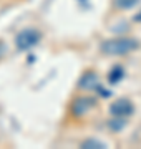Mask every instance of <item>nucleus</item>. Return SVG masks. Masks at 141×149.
<instances>
[{
	"instance_id": "obj_4",
	"label": "nucleus",
	"mask_w": 141,
	"mask_h": 149,
	"mask_svg": "<svg viewBox=\"0 0 141 149\" xmlns=\"http://www.w3.org/2000/svg\"><path fill=\"white\" fill-rule=\"evenodd\" d=\"M110 113L113 116H118V118H123V116H130L133 113V103L126 98H119L116 101L110 106Z\"/></svg>"
},
{
	"instance_id": "obj_6",
	"label": "nucleus",
	"mask_w": 141,
	"mask_h": 149,
	"mask_svg": "<svg viewBox=\"0 0 141 149\" xmlns=\"http://www.w3.org/2000/svg\"><path fill=\"white\" fill-rule=\"evenodd\" d=\"M82 148L83 149H105L106 148V144L105 143H101V141H98V139H95V138H90V139H85L82 143Z\"/></svg>"
},
{
	"instance_id": "obj_5",
	"label": "nucleus",
	"mask_w": 141,
	"mask_h": 149,
	"mask_svg": "<svg viewBox=\"0 0 141 149\" xmlns=\"http://www.w3.org/2000/svg\"><path fill=\"white\" fill-rule=\"evenodd\" d=\"M100 86V78L95 71H87V73L82 74V78L78 81V88L80 90H87V91H91V90H98Z\"/></svg>"
},
{
	"instance_id": "obj_3",
	"label": "nucleus",
	"mask_w": 141,
	"mask_h": 149,
	"mask_svg": "<svg viewBox=\"0 0 141 149\" xmlns=\"http://www.w3.org/2000/svg\"><path fill=\"white\" fill-rule=\"evenodd\" d=\"M96 106V101L93 98H88V96H80L76 98L73 104H71V114L76 118H82L85 116L88 111H91L93 108Z\"/></svg>"
},
{
	"instance_id": "obj_9",
	"label": "nucleus",
	"mask_w": 141,
	"mask_h": 149,
	"mask_svg": "<svg viewBox=\"0 0 141 149\" xmlns=\"http://www.w3.org/2000/svg\"><path fill=\"white\" fill-rule=\"evenodd\" d=\"M108 126L113 131H121V129L125 128V121L121 119V118H118V116H114V119H111V121H108Z\"/></svg>"
},
{
	"instance_id": "obj_2",
	"label": "nucleus",
	"mask_w": 141,
	"mask_h": 149,
	"mask_svg": "<svg viewBox=\"0 0 141 149\" xmlns=\"http://www.w3.org/2000/svg\"><path fill=\"white\" fill-rule=\"evenodd\" d=\"M40 38H42V35H40L38 30H35V28H25V30H22L15 37V45L18 50L25 52V50H30L32 47H35L40 42Z\"/></svg>"
},
{
	"instance_id": "obj_10",
	"label": "nucleus",
	"mask_w": 141,
	"mask_h": 149,
	"mask_svg": "<svg viewBox=\"0 0 141 149\" xmlns=\"http://www.w3.org/2000/svg\"><path fill=\"white\" fill-rule=\"evenodd\" d=\"M5 50H7V45L3 43V40H0V58H2V55L5 53Z\"/></svg>"
},
{
	"instance_id": "obj_7",
	"label": "nucleus",
	"mask_w": 141,
	"mask_h": 149,
	"mask_svg": "<svg viewBox=\"0 0 141 149\" xmlns=\"http://www.w3.org/2000/svg\"><path fill=\"white\" fill-rule=\"evenodd\" d=\"M123 74H125V71H123L121 66H114V68L111 70V73L108 74V81L110 83H118V81L123 78Z\"/></svg>"
},
{
	"instance_id": "obj_8",
	"label": "nucleus",
	"mask_w": 141,
	"mask_h": 149,
	"mask_svg": "<svg viewBox=\"0 0 141 149\" xmlns=\"http://www.w3.org/2000/svg\"><path fill=\"white\" fill-rule=\"evenodd\" d=\"M140 0H114V7L116 8H121V10H126V8H131V7L138 5Z\"/></svg>"
},
{
	"instance_id": "obj_1",
	"label": "nucleus",
	"mask_w": 141,
	"mask_h": 149,
	"mask_svg": "<svg viewBox=\"0 0 141 149\" xmlns=\"http://www.w3.org/2000/svg\"><path fill=\"white\" fill-rule=\"evenodd\" d=\"M138 48V42L133 38H113V40H106L101 45V52L105 55H111V56H119V55H126L130 52H135Z\"/></svg>"
}]
</instances>
